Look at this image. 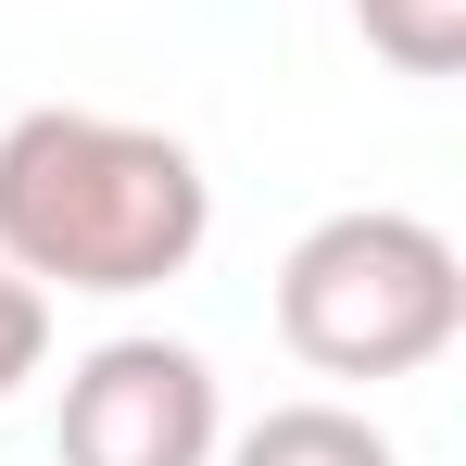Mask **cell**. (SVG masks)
<instances>
[{"mask_svg":"<svg viewBox=\"0 0 466 466\" xmlns=\"http://www.w3.org/2000/svg\"><path fill=\"white\" fill-rule=\"evenodd\" d=\"M202 239H215V177L189 139L88 114V101H38L0 127V265L25 290L127 303L189 278Z\"/></svg>","mask_w":466,"mask_h":466,"instance_id":"obj_1","label":"cell"},{"mask_svg":"<svg viewBox=\"0 0 466 466\" xmlns=\"http://www.w3.org/2000/svg\"><path fill=\"white\" fill-rule=\"evenodd\" d=\"M454 328H466V265L429 215L353 202L278 252V340L315 379H416L454 353Z\"/></svg>","mask_w":466,"mask_h":466,"instance_id":"obj_2","label":"cell"},{"mask_svg":"<svg viewBox=\"0 0 466 466\" xmlns=\"http://www.w3.org/2000/svg\"><path fill=\"white\" fill-rule=\"evenodd\" d=\"M228 441V403H215V366L164 328H127V340H88L64 366V416H51V454L64 466H215Z\"/></svg>","mask_w":466,"mask_h":466,"instance_id":"obj_3","label":"cell"},{"mask_svg":"<svg viewBox=\"0 0 466 466\" xmlns=\"http://www.w3.org/2000/svg\"><path fill=\"white\" fill-rule=\"evenodd\" d=\"M215 466H403V454L353 403H265L239 441H215Z\"/></svg>","mask_w":466,"mask_h":466,"instance_id":"obj_4","label":"cell"},{"mask_svg":"<svg viewBox=\"0 0 466 466\" xmlns=\"http://www.w3.org/2000/svg\"><path fill=\"white\" fill-rule=\"evenodd\" d=\"M353 25L390 76H454L466 64V0H353Z\"/></svg>","mask_w":466,"mask_h":466,"instance_id":"obj_5","label":"cell"},{"mask_svg":"<svg viewBox=\"0 0 466 466\" xmlns=\"http://www.w3.org/2000/svg\"><path fill=\"white\" fill-rule=\"evenodd\" d=\"M38 353H51V290H25L0 265V403H13V379H38Z\"/></svg>","mask_w":466,"mask_h":466,"instance_id":"obj_6","label":"cell"}]
</instances>
